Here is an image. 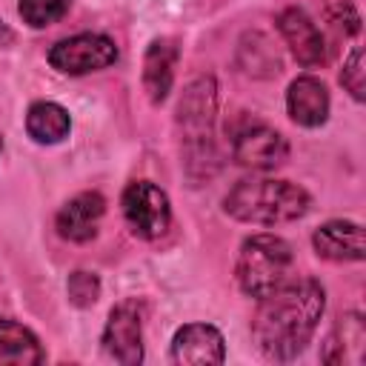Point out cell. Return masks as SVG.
I'll use <instances>...</instances> for the list:
<instances>
[{
  "instance_id": "277c9868",
  "label": "cell",
  "mask_w": 366,
  "mask_h": 366,
  "mask_svg": "<svg viewBox=\"0 0 366 366\" xmlns=\"http://www.w3.org/2000/svg\"><path fill=\"white\" fill-rule=\"evenodd\" d=\"M292 263H295V254L283 237L252 234L240 246L234 277H237V286L243 289V295L260 300L289 280Z\"/></svg>"
},
{
  "instance_id": "e0dca14e",
  "label": "cell",
  "mask_w": 366,
  "mask_h": 366,
  "mask_svg": "<svg viewBox=\"0 0 366 366\" xmlns=\"http://www.w3.org/2000/svg\"><path fill=\"white\" fill-rule=\"evenodd\" d=\"M69 129L71 117L60 103L37 100L26 112V132L37 143H60L63 137H69Z\"/></svg>"
},
{
  "instance_id": "5bb4252c",
  "label": "cell",
  "mask_w": 366,
  "mask_h": 366,
  "mask_svg": "<svg viewBox=\"0 0 366 366\" xmlns=\"http://www.w3.org/2000/svg\"><path fill=\"white\" fill-rule=\"evenodd\" d=\"M363 349H366V323L357 312H349L335 323L332 335L326 337L320 360L323 363L360 366L363 363Z\"/></svg>"
},
{
  "instance_id": "8fae6325",
  "label": "cell",
  "mask_w": 366,
  "mask_h": 366,
  "mask_svg": "<svg viewBox=\"0 0 366 366\" xmlns=\"http://www.w3.org/2000/svg\"><path fill=\"white\" fill-rule=\"evenodd\" d=\"M106 214V200L97 192H80L74 194L60 212H57V234L71 243H86L97 234V223Z\"/></svg>"
},
{
  "instance_id": "3957f363",
  "label": "cell",
  "mask_w": 366,
  "mask_h": 366,
  "mask_svg": "<svg viewBox=\"0 0 366 366\" xmlns=\"http://www.w3.org/2000/svg\"><path fill=\"white\" fill-rule=\"evenodd\" d=\"M312 197L303 186L277 177H243L223 197V209L243 223L277 226L303 217Z\"/></svg>"
},
{
  "instance_id": "ba28073f",
  "label": "cell",
  "mask_w": 366,
  "mask_h": 366,
  "mask_svg": "<svg viewBox=\"0 0 366 366\" xmlns=\"http://www.w3.org/2000/svg\"><path fill=\"white\" fill-rule=\"evenodd\" d=\"M232 157L243 169L272 172V169L286 163L289 143H286V137L280 132H274V129H269L263 123H252V126H243L240 132H234V137H232Z\"/></svg>"
},
{
  "instance_id": "52a82bcc",
  "label": "cell",
  "mask_w": 366,
  "mask_h": 366,
  "mask_svg": "<svg viewBox=\"0 0 366 366\" xmlns=\"http://www.w3.org/2000/svg\"><path fill=\"white\" fill-rule=\"evenodd\" d=\"M103 352L123 366H137L143 360V312L137 300H123L109 312Z\"/></svg>"
},
{
  "instance_id": "5b68a950",
  "label": "cell",
  "mask_w": 366,
  "mask_h": 366,
  "mask_svg": "<svg viewBox=\"0 0 366 366\" xmlns=\"http://www.w3.org/2000/svg\"><path fill=\"white\" fill-rule=\"evenodd\" d=\"M120 206H123V217L129 229L143 240H154L166 234L172 223V206H169L166 192L149 180H132L123 189Z\"/></svg>"
},
{
  "instance_id": "603a6c76",
  "label": "cell",
  "mask_w": 366,
  "mask_h": 366,
  "mask_svg": "<svg viewBox=\"0 0 366 366\" xmlns=\"http://www.w3.org/2000/svg\"><path fill=\"white\" fill-rule=\"evenodd\" d=\"M0 152H3V137H0Z\"/></svg>"
},
{
  "instance_id": "ffe728a7",
  "label": "cell",
  "mask_w": 366,
  "mask_h": 366,
  "mask_svg": "<svg viewBox=\"0 0 366 366\" xmlns=\"http://www.w3.org/2000/svg\"><path fill=\"white\" fill-rule=\"evenodd\" d=\"M340 83L343 89L355 97V100H363V89H366V63H363V49L355 46L349 60L343 63V71H340Z\"/></svg>"
},
{
  "instance_id": "6da1fadb",
  "label": "cell",
  "mask_w": 366,
  "mask_h": 366,
  "mask_svg": "<svg viewBox=\"0 0 366 366\" xmlns=\"http://www.w3.org/2000/svg\"><path fill=\"white\" fill-rule=\"evenodd\" d=\"M326 309V292L315 277L286 280L266 297L252 320V337L263 357L295 360L312 340L320 315Z\"/></svg>"
},
{
  "instance_id": "7a4b0ae2",
  "label": "cell",
  "mask_w": 366,
  "mask_h": 366,
  "mask_svg": "<svg viewBox=\"0 0 366 366\" xmlns=\"http://www.w3.org/2000/svg\"><path fill=\"white\" fill-rule=\"evenodd\" d=\"M214 114H217V83L214 77H197L183 89L177 103V129L186 172L194 183L209 180L217 169L214 149Z\"/></svg>"
},
{
  "instance_id": "d6986e66",
  "label": "cell",
  "mask_w": 366,
  "mask_h": 366,
  "mask_svg": "<svg viewBox=\"0 0 366 366\" xmlns=\"http://www.w3.org/2000/svg\"><path fill=\"white\" fill-rule=\"evenodd\" d=\"M66 292H69V300L80 309L92 306L97 297H100V280L94 272H71L69 274V283H66Z\"/></svg>"
},
{
  "instance_id": "7c38bea8",
  "label": "cell",
  "mask_w": 366,
  "mask_h": 366,
  "mask_svg": "<svg viewBox=\"0 0 366 366\" xmlns=\"http://www.w3.org/2000/svg\"><path fill=\"white\" fill-rule=\"evenodd\" d=\"M315 252L335 263H357L366 257L363 229L352 220H329L312 234Z\"/></svg>"
},
{
  "instance_id": "9c48e42d",
  "label": "cell",
  "mask_w": 366,
  "mask_h": 366,
  "mask_svg": "<svg viewBox=\"0 0 366 366\" xmlns=\"http://www.w3.org/2000/svg\"><path fill=\"white\" fill-rule=\"evenodd\" d=\"M277 31H280V37L286 40V46L292 49V54L300 66L326 63V40H323L320 29L315 26V20L303 9H297V6L283 9L277 14Z\"/></svg>"
},
{
  "instance_id": "ac0fdd59",
  "label": "cell",
  "mask_w": 366,
  "mask_h": 366,
  "mask_svg": "<svg viewBox=\"0 0 366 366\" xmlns=\"http://www.w3.org/2000/svg\"><path fill=\"white\" fill-rule=\"evenodd\" d=\"M71 0H20L17 11L23 17V23H29L31 29H43L57 23L66 11H69Z\"/></svg>"
},
{
  "instance_id": "2e32d148",
  "label": "cell",
  "mask_w": 366,
  "mask_h": 366,
  "mask_svg": "<svg viewBox=\"0 0 366 366\" xmlns=\"http://www.w3.org/2000/svg\"><path fill=\"white\" fill-rule=\"evenodd\" d=\"M46 360V352L31 329L17 320L0 317V366H37Z\"/></svg>"
},
{
  "instance_id": "9a60e30c",
  "label": "cell",
  "mask_w": 366,
  "mask_h": 366,
  "mask_svg": "<svg viewBox=\"0 0 366 366\" xmlns=\"http://www.w3.org/2000/svg\"><path fill=\"white\" fill-rule=\"evenodd\" d=\"M174 63H177V46L166 37L152 40L143 57V89L152 103H163L169 97L174 80Z\"/></svg>"
},
{
  "instance_id": "30bf717a",
  "label": "cell",
  "mask_w": 366,
  "mask_h": 366,
  "mask_svg": "<svg viewBox=\"0 0 366 366\" xmlns=\"http://www.w3.org/2000/svg\"><path fill=\"white\" fill-rule=\"evenodd\" d=\"M172 357L174 363H223L226 360V340L212 323H186L172 337Z\"/></svg>"
},
{
  "instance_id": "8992f818",
  "label": "cell",
  "mask_w": 366,
  "mask_h": 366,
  "mask_svg": "<svg viewBox=\"0 0 366 366\" xmlns=\"http://www.w3.org/2000/svg\"><path fill=\"white\" fill-rule=\"evenodd\" d=\"M49 63L60 74H89L117 63V46L112 37L97 31H83L66 40H57L49 49Z\"/></svg>"
},
{
  "instance_id": "4fadbf2b",
  "label": "cell",
  "mask_w": 366,
  "mask_h": 366,
  "mask_svg": "<svg viewBox=\"0 0 366 366\" xmlns=\"http://www.w3.org/2000/svg\"><path fill=\"white\" fill-rule=\"evenodd\" d=\"M286 109L297 126L317 129L329 117V92L317 77L303 74V77L292 80V86L286 92Z\"/></svg>"
},
{
  "instance_id": "44dd1931",
  "label": "cell",
  "mask_w": 366,
  "mask_h": 366,
  "mask_svg": "<svg viewBox=\"0 0 366 366\" xmlns=\"http://www.w3.org/2000/svg\"><path fill=\"white\" fill-rule=\"evenodd\" d=\"M323 17H326V23H329L335 31H340V34H357V31H360V14H357V9H355L349 0H335V3H329L326 11H323Z\"/></svg>"
},
{
  "instance_id": "7402d4cb",
  "label": "cell",
  "mask_w": 366,
  "mask_h": 366,
  "mask_svg": "<svg viewBox=\"0 0 366 366\" xmlns=\"http://www.w3.org/2000/svg\"><path fill=\"white\" fill-rule=\"evenodd\" d=\"M11 40H14V31H11V29H9V26L0 20V46H9Z\"/></svg>"
}]
</instances>
